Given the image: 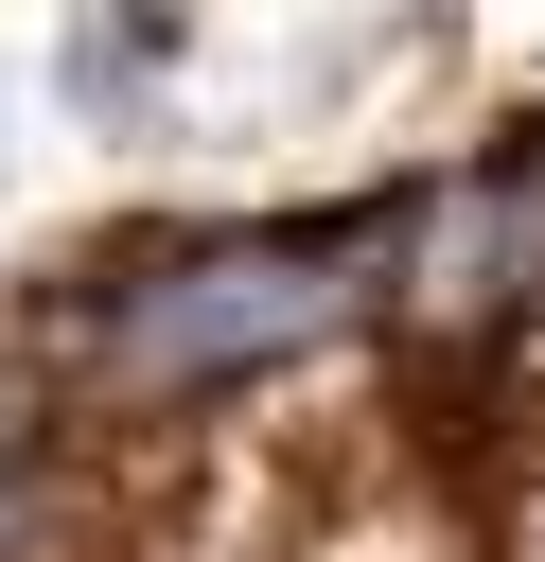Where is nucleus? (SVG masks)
Instances as JSON below:
<instances>
[{
  "mask_svg": "<svg viewBox=\"0 0 545 562\" xmlns=\"http://www.w3.org/2000/svg\"><path fill=\"white\" fill-rule=\"evenodd\" d=\"M387 211H334V228H211V246H158L141 281H105V369L141 404H193V386H246L281 351H316L369 281Z\"/></svg>",
  "mask_w": 545,
  "mask_h": 562,
  "instance_id": "1",
  "label": "nucleus"
}]
</instances>
